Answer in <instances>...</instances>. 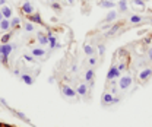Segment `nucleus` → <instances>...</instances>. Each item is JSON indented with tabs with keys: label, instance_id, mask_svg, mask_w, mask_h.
<instances>
[{
	"label": "nucleus",
	"instance_id": "nucleus-1",
	"mask_svg": "<svg viewBox=\"0 0 152 127\" xmlns=\"http://www.w3.org/2000/svg\"><path fill=\"white\" fill-rule=\"evenodd\" d=\"M101 101H102V104H104V105H111V104H117V102L120 101V98H118V96H114L111 92L105 91L104 93H102Z\"/></svg>",
	"mask_w": 152,
	"mask_h": 127
},
{
	"label": "nucleus",
	"instance_id": "nucleus-2",
	"mask_svg": "<svg viewBox=\"0 0 152 127\" xmlns=\"http://www.w3.org/2000/svg\"><path fill=\"white\" fill-rule=\"evenodd\" d=\"M132 83H133L132 74H124L123 77H120V79H118V88H120L121 91H126V89H129Z\"/></svg>",
	"mask_w": 152,
	"mask_h": 127
},
{
	"label": "nucleus",
	"instance_id": "nucleus-3",
	"mask_svg": "<svg viewBox=\"0 0 152 127\" xmlns=\"http://www.w3.org/2000/svg\"><path fill=\"white\" fill-rule=\"evenodd\" d=\"M60 89H61V93H63V96H66V98H76V95H77V92L76 89H73L72 86H69V85H66V83H61L60 85Z\"/></svg>",
	"mask_w": 152,
	"mask_h": 127
},
{
	"label": "nucleus",
	"instance_id": "nucleus-4",
	"mask_svg": "<svg viewBox=\"0 0 152 127\" xmlns=\"http://www.w3.org/2000/svg\"><path fill=\"white\" fill-rule=\"evenodd\" d=\"M120 74H121V72H120V70L117 69V66L114 64V66L110 67V70L107 72V80L111 82V80H115V79H120Z\"/></svg>",
	"mask_w": 152,
	"mask_h": 127
},
{
	"label": "nucleus",
	"instance_id": "nucleus-5",
	"mask_svg": "<svg viewBox=\"0 0 152 127\" xmlns=\"http://www.w3.org/2000/svg\"><path fill=\"white\" fill-rule=\"evenodd\" d=\"M152 76V69L151 67H145V69H142L140 72H139V80L142 82V83H145V82H148L149 79H151Z\"/></svg>",
	"mask_w": 152,
	"mask_h": 127
},
{
	"label": "nucleus",
	"instance_id": "nucleus-6",
	"mask_svg": "<svg viewBox=\"0 0 152 127\" xmlns=\"http://www.w3.org/2000/svg\"><path fill=\"white\" fill-rule=\"evenodd\" d=\"M20 12H22V15H25V16H29V15H32L35 10H34V6H32V3H29V1H25V3H22V6H20Z\"/></svg>",
	"mask_w": 152,
	"mask_h": 127
},
{
	"label": "nucleus",
	"instance_id": "nucleus-7",
	"mask_svg": "<svg viewBox=\"0 0 152 127\" xmlns=\"http://www.w3.org/2000/svg\"><path fill=\"white\" fill-rule=\"evenodd\" d=\"M15 48V45H12V44H1L0 45V54H4V55H10L12 53V50Z\"/></svg>",
	"mask_w": 152,
	"mask_h": 127
},
{
	"label": "nucleus",
	"instance_id": "nucleus-8",
	"mask_svg": "<svg viewBox=\"0 0 152 127\" xmlns=\"http://www.w3.org/2000/svg\"><path fill=\"white\" fill-rule=\"evenodd\" d=\"M98 4H99V7H102V9H110V10L115 6V3L111 1V0H99Z\"/></svg>",
	"mask_w": 152,
	"mask_h": 127
},
{
	"label": "nucleus",
	"instance_id": "nucleus-9",
	"mask_svg": "<svg viewBox=\"0 0 152 127\" xmlns=\"http://www.w3.org/2000/svg\"><path fill=\"white\" fill-rule=\"evenodd\" d=\"M1 15H3V18L4 19H10L12 18V15H13V12H12V9L7 6V4H4V6H1Z\"/></svg>",
	"mask_w": 152,
	"mask_h": 127
},
{
	"label": "nucleus",
	"instance_id": "nucleus-10",
	"mask_svg": "<svg viewBox=\"0 0 152 127\" xmlns=\"http://www.w3.org/2000/svg\"><path fill=\"white\" fill-rule=\"evenodd\" d=\"M28 20H29V22H32V23H39V25L42 23L41 15H39L38 12H34L32 15H29V16H28Z\"/></svg>",
	"mask_w": 152,
	"mask_h": 127
},
{
	"label": "nucleus",
	"instance_id": "nucleus-11",
	"mask_svg": "<svg viewBox=\"0 0 152 127\" xmlns=\"http://www.w3.org/2000/svg\"><path fill=\"white\" fill-rule=\"evenodd\" d=\"M0 31H3V32H9L10 31V19H3L0 22Z\"/></svg>",
	"mask_w": 152,
	"mask_h": 127
},
{
	"label": "nucleus",
	"instance_id": "nucleus-12",
	"mask_svg": "<svg viewBox=\"0 0 152 127\" xmlns=\"http://www.w3.org/2000/svg\"><path fill=\"white\" fill-rule=\"evenodd\" d=\"M31 55H34L35 58H41V57L45 55V50H44V48H38V47H35V48H32Z\"/></svg>",
	"mask_w": 152,
	"mask_h": 127
},
{
	"label": "nucleus",
	"instance_id": "nucleus-13",
	"mask_svg": "<svg viewBox=\"0 0 152 127\" xmlns=\"http://www.w3.org/2000/svg\"><path fill=\"white\" fill-rule=\"evenodd\" d=\"M37 41L41 45H47L48 44V36H47V34H44V32H38Z\"/></svg>",
	"mask_w": 152,
	"mask_h": 127
},
{
	"label": "nucleus",
	"instance_id": "nucleus-14",
	"mask_svg": "<svg viewBox=\"0 0 152 127\" xmlns=\"http://www.w3.org/2000/svg\"><path fill=\"white\" fill-rule=\"evenodd\" d=\"M76 92H77V95L85 96V95L88 93V85H86V83H80V85L76 88Z\"/></svg>",
	"mask_w": 152,
	"mask_h": 127
},
{
	"label": "nucleus",
	"instance_id": "nucleus-15",
	"mask_svg": "<svg viewBox=\"0 0 152 127\" xmlns=\"http://www.w3.org/2000/svg\"><path fill=\"white\" fill-rule=\"evenodd\" d=\"M20 79L23 80L25 85H32V83H34V76H31V74H28V73L20 74Z\"/></svg>",
	"mask_w": 152,
	"mask_h": 127
},
{
	"label": "nucleus",
	"instance_id": "nucleus-16",
	"mask_svg": "<svg viewBox=\"0 0 152 127\" xmlns=\"http://www.w3.org/2000/svg\"><path fill=\"white\" fill-rule=\"evenodd\" d=\"M47 36H48V44H50V47H51V48H56V45H57V36L53 35L51 32H47Z\"/></svg>",
	"mask_w": 152,
	"mask_h": 127
},
{
	"label": "nucleus",
	"instance_id": "nucleus-17",
	"mask_svg": "<svg viewBox=\"0 0 152 127\" xmlns=\"http://www.w3.org/2000/svg\"><path fill=\"white\" fill-rule=\"evenodd\" d=\"M121 23H123V22H118V23H114L113 26L110 28V31H108V32H107L105 35H107V36H111V35H114V34H115V32H117V31L120 29V26H121Z\"/></svg>",
	"mask_w": 152,
	"mask_h": 127
},
{
	"label": "nucleus",
	"instance_id": "nucleus-18",
	"mask_svg": "<svg viewBox=\"0 0 152 127\" xmlns=\"http://www.w3.org/2000/svg\"><path fill=\"white\" fill-rule=\"evenodd\" d=\"M118 10L120 12H127V0H118Z\"/></svg>",
	"mask_w": 152,
	"mask_h": 127
},
{
	"label": "nucleus",
	"instance_id": "nucleus-19",
	"mask_svg": "<svg viewBox=\"0 0 152 127\" xmlns=\"http://www.w3.org/2000/svg\"><path fill=\"white\" fill-rule=\"evenodd\" d=\"M94 76H95L94 69H89V70H86V73H85V80L86 82H91V80H94Z\"/></svg>",
	"mask_w": 152,
	"mask_h": 127
},
{
	"label": "nucleus",
	"instance_id": "nucleus-20",
	"mask_svg": "<svg viewBox=\"0 0 152 127\" xmlns=\"http://www.w3.org/2000/svg\"><path fill=\"white\" fill-rule=\"evenodd\" d=\"M115 18H117V12H114V10H110V12L107 13V16H105V22H113Z\"/></svg>",
	"mask_w": 152,
	"mask_h": 127
},
{
	"label": "nucleus",
	"instance_id": "nucleus-21",
	"mask_svg": "<svg viewBox=\"0 0 152 127\" xmlns=\"http://www.w3.org/2000/svg\"><path fill=\"white\" fill-rule=\"evenodd\" d=\"M83 51H85L86 55L94 54V48H92V45H89V44H85V45H83Z\"/></svg>",
	"mask_w": 152,
	"mask_h": 127
},
{
	"label": "nucleus",
	"instance_id": "nucleus-22",
	"mask_svg": "<svg viewBox=\"0 0 152 127\" xmlns=\"http://www.w3.org/2000/svg\"><path fill=\"white\" fill-rule=\"evenodd\" d=\"M10 36H12L10 32H4V35H1V38H0L1 44H7V42H9V39H10Z\"/></svg>",
	"mask_w": 152,
	"mask_h": 127
},
{
	"label": "nucleus",
	"instance_id": "nucleus-23",
	"mask_svg": "<svg viewBox=\"0 0 152 127\" xmlns=\"http://www.w3.org/2000/svg\"><path fill=\"white\" fill-rule=\"evenodd\" d=\"M20 19L19 18H10V28H19Z\"/></svg>",
	"mask_w": 152,
	"mask_h": 127
},
{
	"label": "nucleus",
	"instance_id": "nucleus-24",
	"mask_svg": "<svg viewBox=\"0 0 152 127\" xmlns=\"http://www.w3.org/2000/svg\"><path fill=\"white\" fill-rule=\"evenodd\" d=\"M23 28H25V31H28V32H32L35 26H34V23H32V22H29V20H28V23H25V25H23Z\"/></svg>",
	"mask_w": 152,
	"mask_h": 127
},
{
	"label": "nucleus",
	"instance_id": "nucleus-25",
	"mask_svg": "<svg viewBox=\"0 0 152 127\" xmlns=\"http://www.w3.org/2000/svg\"><path fill=\"white\" fill-rule=\"evenodd\" d=\"M130 22H132V23H139V22H142V16L133 15V16H130Z\"/></svg>",
	"mask_w": 152,
	"mask_h": 127
},
{
	"label": "nucleus",
	"instance_id": "nucleus-26",
	"mask_svg": "<svg viewBox=\"0 0 152 127\" xmlns=\"http://www.w3.org/2000/svg\"><path fill=\"white\" fill-rule=\"evenodd\" d=\"M15 114L18 115L20 120H23V121H26V123H29V118H26V115L23 114V112H20V111H15Z\"/></svg>",
	"mask_w": 152,
	"mask_h": 127
},
{
	"label": "nucleus",
	"instance_id": "nucleus-27",
	"mask_svg": "<svg viewBox=\"0 0 152 127\" xmlns=\"http://www.w3.org/2000/svg\"><path fill=\"white\" fill-rule=\"evenodd\" d=\"M132 3L134 6H139V7H145V0H132Z\"/></svg>",
	"mask_w": 152,
	"mask_h": 127
},
{
	"label": "nucleus",
	"instance_id": "nucleus-28",
	"mask_svg": "<svg viewBox=\"0 0 152 127\" xmlns=\"http://www.w3.org/2000/svg\"><path fill=\"white\" fill-rule=\"evenodd\" d=\"M98 53H99V55H104V53H105V45L104 44H98Z\"/></svg>",
	"mask_w": 152,
	"mask_h": 127
},
{
	"label": "nucleus",
	"instance_id": "nucleus-29",
	"mask_svg": "<svg viewBox=\"0 0 152 127\" xmlns=\"http://www.w3.org/2000/svg\"><path fill=\"white\" fill-rule=\"evenodd\" d=\"M7 58H9V55L0 54V61H1V64H4V66H7Z\"/></svg>",
	"mask_w": 152,
	"mask_h": 127
},
{
	"label": "nucleus",
	"instance_id": "nucleus-30",
	"mask_svg": "<svg viewBox=\"0 0 152 127\" xmlns=\"http://www.w3.org/2000/svg\"><path fill=\"white\" fill-rule=\"evenodd\" d=\"M22 58H23L25 61H29V63H32L35 57H34V55H28V54H23V55H22Z\"/></svg>",
	"mask_w": 152,
	"mask_h": 127
},
{
	"label": "nucleus",
	"instance_id": "nucleus-31",
	"mask_svg": "<svg viewBox=\"0 0 152 127\" xmlns=\"http://www.w3.org/2000/svg\"><path fill=\"white\" fill-rule=\"evenodd\" d=\"M117 69H118V70H120V72H123V70H126V69H127V64H126V63H123V61H121V63H120V64H118V66H117Z\"/></svg>",
	"mask_w": 152,
	"mask_h": 127
},
{
	"label": "nucleus",
	"instance_id": "nucleus-32",
	"mask_svg": "<svg viewBox=\"0 0 152 127\" xmlns=\"http://www.w3.org/2000/svg\"><path fill=\"white\" fill-rule=\"evenodd\" d=\"M51 7H53L54 10H60V9H61L60 3H57V1H53V3H51Z\"/></svg>",
	"mask_w": 152,
	"mask_h": 127
},
{
	"label": "nucleus",
	"instance_id": "nucleus-33",
	"mask_svg": "<svg viewBox=\"0 0 152 127\" xmlns=\"http://www.w3.org/2000/svg\"><path fill=\"white\" fill-rule=\"evenodd\" d=\"M88 61H89V64H91V66H95V64H96V58L92 57V55L89 57V60H88Z\"/></svg>",
	"mask_w": 152,
	"mask_h": 127
},
{
	"label": "nucleus",
	"instance_id": "nucleus-34",
	"mask_svg": "<svg viewBox=\"0 0 152 127\" xmlns=\"http://www.w3.org/2000/svg\"><path fill=\"white\" fill-rule=\"evenodd\" d=\"M76 70H77V66H76V64H73V66L70 67V72H76Z\"/></svg>",
	"mask_w": 152,
	"mask_h": 127
},
{
	"label": "nucleus",
	"instance_id": "nucleus-35",
	"mask_svg": "<svg viewBox=\"0 0 152 127\" xmlns=\"http://www.w3.org/2000/svg\"><path fill=\"white\" fill-rule=\"evenodd\" d=\"M148 55H149V60L152 61V48H149V50H148Z\"/></svg>",
	"mask_w": 152,
	"mask_h": 127
},
{
	"label": "nucleus",
	"instance_id": "nucleus-36",
	"mask_svg": "<svg viewBox=\"0 0 152 127\" xmlns=\"http://www.w3.org/2000/svg\"><path fill=\"white\" fill-rule=\"evenodd\" d=\"M53 82H54V76H50L48 77V83H53Z\"/></svg>",
	"mask_w": 152,
	"mask_h": 127
},
{
	"label": "nucleus",
	"instance_id": "nucleus-37",
	"mask_svg": "<svg viewBox=\"0 0 152 127\" xmlns=\"http://www.w3.org/2000/svg\"><path fill=\"white\" fill-rule=\"evenodd\" d=\"M13 73H15V74H16V76H20V72H19L18 69H16V70H13Z\"/></svg>",
	"mask_w": 152,
	"mask_h": 127
},
{
	"label": "nucleus",
	"instance_id": "nucleus-38",
	"mask_svg": "<svg viewBox=\"0 0 152 127\" xmlns=\"http://www.w3.org/2000/svg\"><path fill=\"white\" fill-rule=\"evenodd\" d=\"M6 4V0H0V6H4Z\"/></svg>",
	"mask_w": 152,
	"mask_h": 127
},
{
	"label": "nucleus",
	"instance_id": "nucleus-39",
	"mask_svg": "<svg viewBox=\"0 0 152 127\" xmlns=\"http://www.w3.org/2000/svg\"><path fill=\"white\" fill-rule=\"evenodd\" d=\"M66 1H67L69 4H73V3H75V0H66Z\"/></svg>",
	"mask_w": 152,
	"mask_h": 127
},
{
	"label": "nucleus",
	"instance_id": "nucleus-40",
	"mask_svg": "<svg viewBox=\"0 0 152 127\" xmlns=\"http://www.w3.org/2000/svg\"><path fill=\"white\" fill-rule=\"evenodd\" d=\"M3 19H4V18H3V15H1V10H0V22H1Z\"/></svg>",
	"mask_w": 152,
	"mask_h": 127
},
{
	"label": "nucleus",
	"instance_id": "nucleus-41",
	"mask_svg": "<svg viewBox=\"0 0 152 127\" xmlns=\"http://www.w3.org/2000/svg\"><path fill=\"white\" fill-rule=\"evenodd\" d=\"M0 127H3V126H1V124H0Z\"/></svg>",
	"mask_w": 152,
	"mask_h": 127
},
{
	"label": "nucleus",
	"instance_id": "nucleus-42",
	"mask_svg": "<svg viewBox=\"0 0 152 127\" xmlns=\"http://www.w3.org/2000/svg\"><path fill=\"white\" fill-rule=\"evenodd\" d=\"M96 1H99V0H96Z\"/></svg>",
	"mask_w": 152,
	"mask_h": 127
},
{
	"label": "nucleus",
	"instance_id": "nucleus-43",
	"mask_svg": "<svg viewBox=\"0 0 152 127\" xmlns=\"http://www.w3.org/2000/svg\"><path fill=\"white\" fill-rule=\"evenodd\" d=\"M151 23H152V20H151Z\"/></svg>",
	"mask_w": 152,
	"mask_h": 127
}]
</instances>
